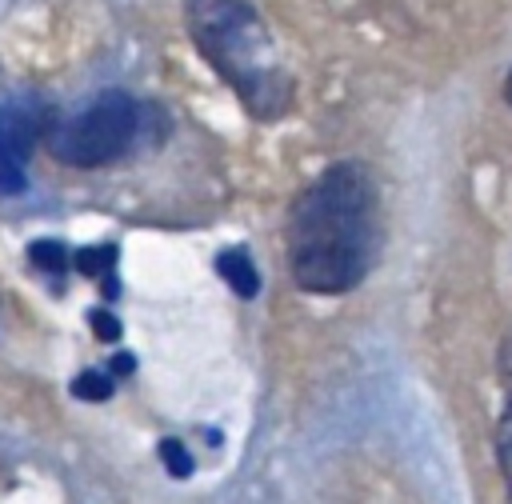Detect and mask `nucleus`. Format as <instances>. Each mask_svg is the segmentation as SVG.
<instances>
[{"mask_svg":"<svg viewBox=\"0 0 512 504\" xmlns=\"http://www.w3.org/2000/svg\"><path fill=\"white\" fill-rule=\"evenodd\" d=\"M376 248V192L360 164H336L288 212V264L304 292L336 296L364 280Z\"/></svg>","mask_w":512,"mask_h":504,"instance_id":"obj_1","label":"nucleus"},{"mask_svg":"<svg viewBox=\"0 0 512 504\" xmlns=\"http://www.w3.org/2000/svg\"><path fill=\"white\" fill-rule=\"evenodd\" d=\"M188 28L196 48L236 88L252 116L272 120L288 108L292 84L280 64H272L268 28L244 0H188Z\"/></svg>","mask_w":512,"mask_h":504,"instance_id":"obj_2","label":"nucleus"},{"mask_svg":"<svg viewBox=\"0 0 512 504\" xmlns=\"http://www.w3.org/2000/svg\"><path fill=\"white\" fill-rule=\"evenodd\" d=\"M140 140V104L128 92H100L84 112L48 132V152L72 168H100Z\"/></svg>","mask_w":512,"mask_h":504,"instance_id":"obj_3","label":"nucleus"},{"mask_svg":"<svg viewBox=\"0 0 512 504\" xmlns=\"http://www.w3.org/2000/svg\"><path fill=\"white\" fill-rule=\"evenodd\" d=\"M40 104L36 100H12L0 104V188L20 192L24 188V160L32 144L40 140Z\"/></svg>","mask_w":512,"mask_h":504,"instance_id":"obj_4","label":"nucleus"},{"mask_svg":"<svg viewBox=\"0 0 512 504\" xmlns=\"http://www.w3.org/2000/svg\"><path fill=\"white\" fill-rule=\"evenodd\" d=\"M216 272H220V280H224L236 296H244V300H252V296L260 292V272H256V264L248 260L244 248H224V252L216 256Z\"/></svg>","mask_w":512,"mask_h":504,"instance_id":"obj_5","label":"nucleus"},{"mask_svg":"<svg viewBox=\"0 0 512 504\" xmlns=\"http://www.w3.org/2000/svg\"><path fill=\"white\" fill-rule=\"evenodd\" d=\"M72 268L76 272H84V276H100V292L104 296H116V280L108 276L112 268H116V248L112 244H96V248H80V252H72Z\"/></svg>","mask_w":512,"mask_h":504,"instance_id":"obj_6","label":"nucleus"},{"mask_svg":"<svg viewBox=\"0 0 512 504\" xmlns=\"http://www.w3.org/2000/svg\"><path fill=\"white\" fill-rule=\"evenodd\" d=\"M28 256H32V264H36L40 272H48L56 284H60L64 272L72 268V256H68V248H64L60 240H32V244H28Z\"/></svg>","mask_w":512,"mask_h":504,"instance_id":"obj_7","label":"nucleus"},{"mask_svg":"<svg viewBox=\"0 0 512 504\" xmlns=\"http://www.w3.org/2000/svg\"><path fill=\"white\" fill-rule=\"evenodd\" d=\"M112 388H116V376L112 372H96V368H88V372H80L76 380H72V396L76 400H108L112 396Z\"/></svg>","mask_w":512,"mask_h":504,"instance_id":"obj_8","label":"nucleus"},{"mask_svg":"<svg viewBox=\"0 0 512 504\" xmlns=\"http://www.w3.org/2000/svg\"><path fill=\"white\" fill-rule=\"evenodd\" d=\"M496 456H500L504 488H508V500H512V404H508V412L500 416V428H496Z\"/></svg>","mask_w":512,"mask_h":504,"instance_id":"obj_9","label":"nucleus"},{"mask_svg":"<svg viewBox=\"0 0 512 504\" xmlns=\"http://www.w3.org/2000/svg\"><path fill=\"white\" fill-rule=\"evenodd\" d=\"M160 460H164V468H168L176 480H184V476L196 472V464H192V456H188V448H184L180 440H164V444H160Z\"/></svg>","mask_w":512,"mask_h":504,"instance_id":"obj_10","label":"nucleus"},{"mask_svg":"<svg viewBox=\"0 0 512 504\" xmlns=\"http://www.w3.org/2000/svg\"><path fill=\"white\" fill-rule=\"evenodd\" d=\"M92 332H96V340H104V344H112L116 336H120V320L108 312V308H92Z\"/></svg>","mask_w":512,"mask_h":504,"instance_id":"obj_11","label":"nucleus"},{"mask_svg":"<svg viewBox=\"0 0 512 504\" xmlns=\"http://www.w3.org/2000/svg\"><path fill=\"white\" fill-rule=\"evenodd\" d=\"M504 100L512 104V72H508V80H504Z\"/></svg>","mask_w":512,"mask_h":504,"instance_id":"obj_12","label":"nucleus"}]
</instances>
